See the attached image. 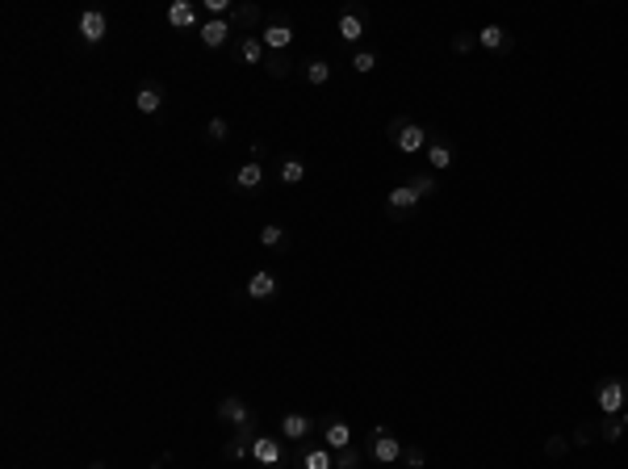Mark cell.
<instances>
[{"label":"cell","instance_id":"cell-32","mask_svg":"<svg viewBox=\"0 0 628 469\" xmlns=\"http://www.w3.org/2000/svg\"><path fill=\"white\" fill-rule=\"evenodd\" d=\"M402 457H406V465H410V469L423 465V449H402Z\"/></svg>","mask_w":628,"mask_h":469},{"label":"cell","instance_id":"cell-22","mask_svg":"<svg viewBox=\"0 0 628 469\" xmlns=\"http://www.w3.org/2000/svg\"><path fill=\"white\" fill-rule=\"evenodd\" d=\"M306 80H310V84H327V80H331V68H327L322 59H310V63H306Z\"/></svg>","mask_w":628,"mask_h":469},{"label":"cell","instance_id":"cell-17","mask_svg":"<svg viewBox=\"0 0 628 469\" xmlns=\"http://www.w3.org/2000/svg\"><path fill=\"white\" fill-rule=\"evenodd\" d=\"M348 444H352L348 423H339V419H335V423H327V449H331V453H339V449H348Z\"/></svg>","mask_w":628,"mask_h":469},{"label":"cell","instance_id":"cell-20","mask_svg":"<svg viewBox=\"0 0 628 469\" xmlns=\"http://www.w3.org/2000/svg\"><path fill=\"white\" fill-rule=\"evenodd\" d=\"M427 163H432V168H453V147L436 139V143L427 147Z\"/></svg>","mask_w":628,"mask_h":469},{"label":"cell","instance_id":"cell-28","mask_svg":"<svg viewBox=\"0 0 628 469\" xmlns=\"http://www.w3.org/2000/svg\"><path fill=\"white\" fill-rule=\"evenodd\" d=\"M352 68L365 76V72H373V68H377V55H373V51H356V55H352Z\"/></svg>","mask_w":628,"mask_h":469},{"label":"cell","instance_id":"cell-24","mask_svg":"<svg viewBox=\"0 0 628 469\" xmlns=\"http://www.w3.org/2000/svg\"><path fill=\"white\" fill-rule=\"evenodd\" d=\"M608 444H616L620 436H624V423H620V415H608V423H603V432H599Z\"/></svg>","mask_w":628,"mask_h":469},{"label":"cell","instance_id":"cell-23","mask_svg":"<svg viewBox=\"0 0 628 469\" xmlns=\"http://www.w3.org/2000/svg\"><path fill=\"white\" fill-rule=\"evenodd\" d=\"M231 135V126H227V118H210V126H206V139L210 143H222Z\"/></svg>","mask_w":628,"mask_h":469},{"label":"cell","instance_id":"cell-33","mask_svg":"<svg viewBox=\"0 0 628 469\" xmlns=\"http://www.w3.org/2000/svg\"><path fill=\"white\" fill-rule=\"evenodd\" d=\"M264 68H268V72H272V76H285V59H281V55H272V59H268V63H264Z\"/></svg>","mask_w":628,"mask_h":469},{"label":"cell","instance_id":"cell-11","mask_svg":"<svg viewBox=\"0 0 628 469\" xmlns=\"http://www.w3.org/2000/svg\"><path fill=\"white\" fill-rule=\"evenodd\" d=\"M272 294H277V277H272L268 268L251 273V281H247V298H251V302H268Z\"/></svg>","mask_w":628,"mask_h":469},{"label":"cell","instance_id":"cell-19","mask_svg":"<svg viewBox=\"0 0 628 469\" xmlns=\"http://www.w3.org/2000/svg\"><path fill=\"white\" fill-rule=\"evenodd\" d=\"M302 469H335L331 449H310V453H302Z\"/></svg>","mask_w":628,"mask_h":469},{"label":"cell","instance_id":"cell-8","mask_svg":"<svg viewBox=\"0 0 628 469\" xmlns=\"http://www.w3.org/2000/svg\"><path fill=\"white\" fill-rule=\"evenodd\" d=\"M260 42H264L268 51H285V46L294 42V25H285V21H268V25L260 30Z\"/></svg>","mask_w":628,"mask_h":469},{"label":"cell","instance_id":"cell-34","mask_svg":"<svg viewBox=\"0 0 628 469\" xmlns=\"http://www.w3.org/2000/svg\"><path fill=\"white\" fill-rule=\"evenodd\" d=\"M620 423H624V432H628V406H624V411H620Z\"/></svg>","mask_w":628,"mask_h":469},{"label":"cell","instance_id":"cell-30","mask_svg":"<svg viewBox=\"0 0 628 469\" xmlns=\"http://www.w3.org/2000/svg\"><path fill=\"white\" fill-rule=\"evenodd\" d=\"M410 189H415L419 197H432V193H436V180H432V176H415V180H410Z\"/></svg>","mask_w":628,"mask_h":469},{"label":"cell","instance_id":"cell-2","mask_svg":"<svg viewBox=\"0 0 628 469\" xmlns=\"http://www.w3.org/2000/svg\"><path fill=\"white\" fill-rule=\"evenodd\" d=\"M595 402H599V411H603V415H620V411H624V402H628L624 382L608 377V382L599 386V394H595Z\"/></svg>","mask_w":628,"mask_h":469},{"label":"cell","instance_id":"cell-27","mask_svg":"<svg viewBox=\"0 0 628 469\" xmlns=\"http://www.w3.org/2000/svg\"><path fill=\"white\" fill-rule=\"evenodd\" d=\"M360 465V453H356V449H352V444H348V449H339V453H335V469H356Z\"/></svg>","mask_w":628,"mask_h":469},{"label":"cell","instance_id":"cell-5","mask_svg":"<svg viewBox=\"0 0 628 469\" xmlns=\"http://www.w3.org/2000/svg\"><path fill=\"white\" fill-rule=\"evenodd\" d=\"M218 419H222V423H235L239 432H243V427H256V423H251V411H247V402H243L239 394H231V398L218 402Z\"/></svg>","mask_w":628,"mask_h":469},{"label":"cell","instance_id":"cell-29","mask_svg":"<svg viewBox=\"0 0 628 469\" xmlns=\"http://www.w3.org/2000/svg\"><path fill=\"white\" fill-rule=\"evenodd\" d=\"M256 21H260V13H256L251 4H243V8L231 13V25H256Z\"/></svg>","mask_w":628,"mask_h":469},{"label":"cell","instance_id":"cell-4","mask_svg":"<svg viewBox=\"0 0 628 469\" xmlns=\"http://www.w3.org/2000/svg\"><path fill=\"white\" fill-rule=\"evenodd\" d=\"M105 34H109V21H105V13H101V8H88V13H80V38H84L88 46L105 42Z\"/></svg>","mask_w":628,"mask_h":469},{"label":"cell","instance_id":"cell-15","mask_svg":"<svg viewBox=\"0 0 628 469\" xmlns=\"http://www.w3.org/2000/svg\"><path fill=\"white\" fill-rule=\"evenodd\" d=\"M235 185L243 189V193H251V189H260V185H264V168H260V159H251V163H243V168H239Z\"/></svg>","mask_w":628,"mask_h":469},{"label":"cell","instance_id":"cell-31","mask_svg":"<svg viewBox=\"0 0 628 469\" xmlns=\"http://www.w3.org/2000/svg\"><path fill=\"white\" fill-rule=\"evenodd\" d=\"M473 42H477V38H470V34H457V38H453V51H457V55H465V51H473Z\"/></svg>","mask_w":628,"mask_h":469},{"label":"cell","instance_id":"cell-12","mask_svg":"<svg viewBox=\"0 0 628 469\" xmlns=\"http://www.w3.org/2000/svg\"><path fill=\"white\" fill-rule=\"evenodd\" d=\"M419 201H423V197H419V193H415L410 185H398V189L390 193V214H410V210H415Z\"/></svg>","mask_w":628,"mask_h":469},{"label":"cell","instance_id":"cell-9","mask_svg":"<svg viewBox=\"0 0 628 469\" xmlns=\"http://www.w3.org/2000/svg\"><path fill=\"white\" fill-rule=\"evenodd\" d=\"M394 147H398L402 156H415V151H423V147H427V130H423L419 122H406V130L394 139Z\"/></svg>","mask_w":628,"mask_h":469},{"label":"cell","instance_id":"cell-16","mask_svg":"<svg viewBox=\"0 0 628 469\" xmlns=\"http://www.w3.org/2000/svg\"><path fill=\"white\" fill-rule=\"evenodd\" d=\"M360 34H365V17L360 13H344L339 17V38L344 42H360Z\"/></svg>","mask_w":628,"mask_h":469},{"label":"cell","instance_id":"cell-18","mask_svg":"<svg viewBox=\"0 0 628 469\" xmlns=\"http://www.w3.org/2000/svg\"><path fill=\"white\" fill-rule=\"evenodd\" d=\"M477 42H482L486 51H503V46H507V30H503V25H486V30H477Z\"/></svg>","mask_w":628,"mask_h":469},{"label":"cell","instance_id":"cell-10","mask_svg":"<svg viewBox=\"0 0 628 469\" xmlns=\"http://www.w3.org/2000/svg\"><path fill=\"white\" fill-rule=\"evenodd\" d=\"M373 457H377L382 465H394V461L402 457V444H398V436H390L386 427H377V436H373Z\"/></svg>","mask_w":628,"mask_h":469},{"label":"cell","instance_id":"cell-14","mask_svg":"<svg viewBox=\"0 0 628 469\" xmlns=\"http://www.w3.org/2000/svg\"><path fill=\"white\" fill-rule=\"evenodd\" d=\"M310 419H306V415H285V419H281V436H285V440H294V444H298V440H306V436H310Z\"/></svg>","mask_w":628,"mask_h":469},{"label":"cell","instance_id":"cell-35","mask_svg":"<svg viewBox=\"0 0 628 469\" xmlns=\"http://www.w3.org/2000/svg\"><path fill=\"white\" fill-rule=\"evenodd\" d=\"M88 469H105V461H92V465H88Z\"/></svg>","mask_w":628,"mask_h":469},{"label":"cell","instance_id":"cell-1","mask_svg":"<svg viewBox=\"0 0 628 469\" xmlns=\"http://www.w3.org/2000/svg\"><path fill=\"white\" fill-rule=\"evenodd\" d=\"M201 46H210V51H218V46H227L231 42V34H235V25H231V17H210V21H201Z\"/></svg>","mask_w":628,"mask_h":469},{"label":"cell","instance_id":"cell-26","mask_svg":"<svg viewBox=\"0 0 628 469\" xmlns=\"http://www.w3.org/2000/svg\"><path fill=\"white\" fill-rule=\"evenodd\" d=\"M222 453H227V457H231V461H243V457H247V453H251V440H247V436H235V440H231V444H227V449H222Z\"/></svg>","mask_w":628,"mask_h":469},{"label":"cell","instance_id":"cell-3","mask_svg":"<svg viewBox=\"0 0 628 469\" xmlns=\"http://www.w3.org/2000/svg\"><path fill=\"white\" fill-rule=\"evenodd\" d=\"M168 25H176V30H201L197 4H193V0H172V4H168Z\"/></svg>","mask_w":628,"mask_h":469},{"label":"cell","instance_id":"cell-25","mask_svg":"<svg viewBox=\"0 0 628 469\" xmlns=\"http://www.w3.org/2000/svg\"><path fill=\"white\" fill-rule=\"evenodd\" d=\"M260 243H264V247H281V243H285V231H281L277 223H268V227H260Z\"/></svg>","mask_w":628,"mask_h":469},{"label":"cell","instance_id":"cell-7","mask_svg":"<svg viewBox=\"0 0 628 469\" xmlns=\"http://www.w3.org/2000/svg\"><path fill=\"white\" fill-rule=\"evenodd\" d=\"M264 51H268V46H264L256 34H247V38H239V42H235V59H239V63H247V68L268 63V59H264Z\"/></svg>","mask_w":628,"mask_h":469},{"label":"cell","instance_id":"cell-13","mask_svg":"<svg viewBox=\"0 0 628 469\" xmlns=\"http://www.w3.org/2000/svg\"><path fill=\"white\" fill-rule=\"evenodd\" d=\"M134 105H139V113H159V109H163V88L143 84V88L134 92Z\"/></svg>","mask_w":628,"mask_h":469},{"label":"cell","instance_id":"cell-21","mask_svg":"<svg viewBox=\"0 0 628 469\" xmlns=\"http://www.w3.org/2000/svg\"><path fill=\"white\" fill-rule=\"evenodd\" d=\"M302 176H306V163H302V159H285V163H281V180H285V185H298Z\"/></svg>","mask_w":628,"mask_h":469},{"label":"cell","instance_id":"cell-6","mask_svg":"<svg viewBox=\"0 0 628 469\" xmlns=\"http://www.w3.org/2000/svg\"><path fill=\"white\" fill-rule=\"evenodd\" d=\"M251 457H256L264 469H277L281 465V457H285V449H281L277 436H256V440H251Z\"/></svg>","mask_w":628,"mask_h":469}]
</instances>
